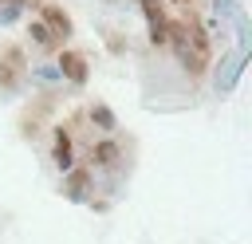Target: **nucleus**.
I'll return each mask as SVG.
<instances>
[{
    "instance_id": "nucleus-4",
    "label": "nucleus",
    "mask_w": 252,
    "mask_h": 244,
    "mask_svg": "<svg viewBox=\"0 0 252 244\" xmlns=\"http://www.w3.org/2000/svg\"><path fill=\"white\" fill-rule=\"evenodd\" d=\"M55 63H59V75H63V79H71L75 87H83V83H87V59H83L79 51H63Z\"/></svg>"
},
{
    "instance_id": "nucleus-12",
    "label": "nucleus",
    "mask_w": 252,
    "mask_h": 244,
    "mask_svg": "<svg viewBox=\"0 0 252 244\" xmlns=\"http://www.w3.org/2000/svg\"><path fill=\"white\" fill-rule=\"evenodd\" d=\"M181 4H189V0H181Z\"/></svg>"
},
{
    "instance_id": "nucleus-5",
    "label": "nucleus",
    "mask_w": 252,
    "mask_h": 244,
    "mask_svg": "<svg viewBox=\"0 0 252 244\" xmlns=\"http://www.w3.org/2000/svg\"><path fill=\"white\" fill-rule=\"evenodd\" d=\"M20 71H24V51H20V47H8V51H4V71H0V83H4V87H16Z\"/></svg>"
},
{
    "instance_id": "nucleus-11",
    "label": "nucleus",
    "mask_w": 252,
    "mask_h": 244,
    "mask_svg": "<svg viewBox=\"0 0 252 244\" xmlns=\"http://www.w3.org/2000/svg\"><path fill=\"white\" fill-rule=\"evenodd\" d=\"M0 4H20V0H0Z\"/></svg>"
},
{
    "instance_id": "nucleus-6",
    "label": "nucleus",
    "mask_w": 252,
    "mask_h": 244,
    "mask_svg": "<svg viewBox=\"0 0 252 244\" xmlns=\"http://www.w3.org/2000/svg\"><path fill=\"white\" fill-rule=\"evenodd\" d=\"M51 157H55V165L59 169H71V138H67V130H55V150H51Z\"/></svg>"
},
{
    "instance_id": "nucleus-9",
    "label": "nucleus",
    "mask_w": 252,
    "mask_h": 244,
    "mask_svg": "<svg viewBox=\"0 0 252 244\" xmlns=\"http://www.w3.org/2000/svg\"><path fill=\"white\" fill-rule=\"evenodd\" d=\"M28 31H32V39H35V43H43V47H51V43H55V39H51V31H47V28L39 24V20H35V24L28 28Z\"/></svg>"
},
{
    "instance_id": "nucleus-3",
    "label": "nucleus",
    "mask_w": 252,
    "mask_h": 244,
    "mask_svg": "<svg viewBox=\"0 0 252 244\" xmlns=\"http://www.w3.org/2000/svg\"><path fill=\"white\" fill-rule=\"evenodd\" d=\"M39 24L51 31V39H67L71 35V16L63 8H55V4H43V20Z\"/></svg>"
},
{
    "instance_id": "nucleus-10",
    "label": "nucleus",
    "mask_w": 252,
    "mask_h": 244,
    "mask_svg": "<svg viewBox=\"0 0 252 244\" xmlns=\"http://www.w3.org/2000/svg\"><path fill=\"white\" fill-rule=\"evenodd\" d=\"M83 189H87V169H75V173H71V193L79 197Z\"/></svg>"
},
{
    "instance_id": "nucleus-1",
    "label": "nucleus",
    "mask_w": 252,
    "mask_h": 244,
    "mask_svg": "<svg viewBox=\"0 0 252 244\" xmlns=\"http://www.w3.org/2000/svg\"><path fill=\"white\" fill-rule=\"evenodd\" d=\"M165 43H173V47H177V59L185 63V71L201 75V71L209 67V39H205V31H201V24H197V20L169 24V39H165Z\"/></svg>"
},
{
    "instance_id": "nucleus-8",
    "label": "nucleus",
    "mask_w": 252,
    "mask_h": 244,
    "mask_svg": "<svg viewBox=\"0 0 252 244\" xmlns=\"http://www.w3.org/2000/svg\"><path fill=\"white\" fill-rule=\"evenodd\" d=\"M91 118H94V122H98L102 130H114V114H110V110H106L102 102H94V106H91Z\"/></svg>"
},
{
    "instance_id": "nucleus-2",
    "label": "nucleus",
    "mask_w": 252,
    "mask_h": 244,
    "mask_svg": "<svg viewBox=\"0 0 252 244\" xmlns=\"http://www.w3.org/2000/svg\"><path fill=\"white\" fill-rule=\"evenodd\" d=\"M138 8L146 16V24H150V43H165L169 39V20H165L161 0H138Z\"/></svg>"
},
{
    "instance_id": "nucleus-7",
    "label": "nucleus",
    "mask_w": 252,
    "mask_h": 244,
    "mask_svg": "<svg viewBox=\"0 0 252 244\" xmlns=\"http://www.w3.org/2000/svg\"><path fill=\"white\" fill-rule=\"evenodd\" d=\"M114 157H118V146H114V142H98V146L91 150V161H94V165H114Z\"/></svg>"
}]
</instances>
